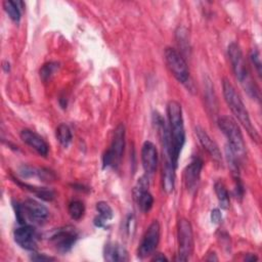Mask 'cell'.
Here are the masks:
<instances>
[{
	"label": "cell",
	"mask_w": 262,
	"mask_h": 262,
	"mask_svg": "<svg viewBox=\"0 0 262 262\" xmlns=\"http://www.w3.org/2000/svg\"><path fill=\"white\" fill-rule=\"evenodd\" d=\"M134 228H135V219H134L133 215H130L126 221V230L129 233V235L133 234Z\"/></svg>",
	"instance_id": "f1b7e54d"
},
{
	"label": "cell",
	"mask_w": 262,
	"mask_h": 262,
	"mask_svg": "<svg viewBox=\"0 0 262 262\" xmlns=\"http://www.w3.org/2000/svg\"><path fill=\"white\" fill-rule=\"evenodd\" d=\"M125 147V126L119 124L114 132V137L108 149L102 157L103 168L116 167L119 165Z\"/></svg>",
	"instance_id": "8992f818"
},
{
	"label": "cell",
	"mask_w": 262,
	"mask_h": 262,
	"mask_svg": "<svg viewBox=\"0 0 262 262\" xmlns=\"http://www.w3.org/2000/svg\"><path fill=\"white\" fill-rule=\"evenodd\" d=\"M151 260H152V261H167L168 258H167L164 254H162V253H157V254L152 257Z\"/></svg>",
	"instance_id": "4dcf8cb0"
},
{
	"label": "cell",
	"mask_w": 262,
	"mask_h": 262,
	"mask_svg": "<svg viewBox=\"0 0 262 262\" xmlns=\"http://www.w3.org/2000/svg\"><path fill=\"white\" fill-rule=\"evenodd\" d=\"M14 242L23 249L28 251H35L37 249L38 234L32 225L21 224L13 232Z\"/></svg>",
	"instance_id": "7c38bea8"
},
{
	"label": "cell",
	"mask_w": 262,
	"mask_h": 262,
	"mask_svg": "<svg viewBox=\"0 0 262 262\" xmlns=\"http://www.w3.org/2000/svg\"><path fill=\"white\" fill-rule=\"evenodd\" d=\"M141 163L145 173L152 174L158 166V150L151 141H145L141 147Z\"/></svg>",
	"instance_id": "9a60e30c"
},
{
	"label": "cell",
	"mask_w": 262,
	"mask_h": 262,
	"mask_svg": "<svg viewBox=\"0 0 262 262\" xmlns=\"http://www.w3.org/2000/svg\"><path fill=\"white\" fill-rule=\"evenodd\" d=\"M96 211L99 213V216L94 219V224L97 227H104L105 223L114 216L113 209L106 202L100 201L96 204Z\"/></svg>",
	"instance_id": "d6986e66"
},
{
	"label": "cell",
	"mask_w": 262,
	"mask_h": 262,
	"mask_svg": "<svg viewBox=\"0 0 262 262\" xmlns=\"http://www.w3.org/2000/svg\"><path fill=\"white\" fill-rule=\"evenodd\" d=\"M58 68H59V64L58 62H55V61H50L43 64L42 68L40 69V78L44 82H46L54 75V73L58 70Z\"/></svg>",
	"instance_id": "d4e9b609"
},
{
	"label": "cell",
	"mask_w": 262,
	"mask_h": 262,
	"mask_svg": "<svg viewBox=\"0 0 262 262\" xmlns=\"http://www.w3.org/2000/svg\"><path fill=\"white\" fill-rule=\"evenodd\" d=\"M104 259L106 261H127V250L120 244H107L104 247Z\"/></svg>",
	"instance_id": "e0dca14e"
},
{
	"label": "cell",
	"mask_w": 262,
	"mask_h": 262,
	"mask_svg": "<svg viewBox=\"0 0 262 262\" xmlns=\"http://www.w3.org/2000/svg\"><path fill=\"white\" fill-rule=\"evenodd\" d=\"M161 236V227L160 223L157 220H154L147 229L145 230L142 239L139 244L137 250V256L140 258H145L151 255L157 249Z\"/></svg>",
	"instance_id": "9c48e42d"
},
{
	"label": "cell",
	"mask_w": 262,
	"mask_h": 262,
	"mask_svg": "<svg viewBox=\"0 0 262 262\" xmlns=\"http://www.w3.org/2000/svg\"><path fill=\"white\" fill-rule=\"evenodd\" d=\"M195 135L201 143V145L204 147V149L207 150V152L211 156V158L216 162L222 161L221 151L217 145V143L210 137V135L207 133V131L202 128L201 126H196L194 128Z\"/></svg>",
	"instance_id": "2e32d148"
},
{
	"label": "cell",
	"mask_w": 262,
	"mask_h": 262,
	"mask_svg": "<svg viewBox=\"0 0 262 262\" xmlns=\"http://www.w3.org/2000/svg\"><path fill=\"white\" fill-rule=\"evenodd\" d=\"M214 189H215V193L217 195L219 205L221 209H228L229 207V193L224 185V183L222 181H217L214 185Z\"/></svg>",
	"instance_id": "7402d4cb"
},
{
	"label": "cell",
	"mask_w": 262,
	"mask_h": 262,
	"mask_svg": "<svg viewBox=\"0 0 262 262\" xmlns=\"http://www.w3.org/2000/svg\"><path fill=\"white\" fill-rule=\"evenodd\" d=\"M234 182H235V186H234V192H235V196L238 199H242L244 195V185L239 179V176H234Z\"/></svg>",
	"instance_id": "4316f807"
},
{
	"label": "cell",
	"mask_w": 262,
	"mask_h": 262,
	"mask_svg": "<svg viewBox=\"0 0 262 262\" xmlns=\"http://www.w3.org/2000/svg\"><path fill=\"white\" fill-rule=\"evenodd\" d=\"M167 117L169 122V134L171 140V156L177 167L180 151L185 142V129L181 104L176 100H170L167 104Z\"/></svg>",
	"instance_id": "6da1fadb"
},
{
	"label": "cell",
	"mask_w": 262,
	"mask_h": 262,
	"mask_svg": "<svg viewBox=\"0 0 262 262\" xmlns=\"http://www.w3.org/2000/svg\"><path fill=\"white\" fill-rule=\"evenodd\" d=\"M211 221L214 224H219L222 221V213L220 211V209L215 208L212 210L211 212Z\"/></svg>",
	"instance_id": "83f0119b"
},
{
	"label": "cell",
	"mask_w": 262,
	"mask_h": 262,
	"mask_svg": "<svg viewBox=\"0 0 262 262\" xmlns=\"http://www.w3.org/2000/svg\"><path fill=\"white\" fill-rule=\"evenodd\" d=\"M164 58L167 68L174 78L182 84L187 83L189 80V70L182 54L172 47H167L164 52Z\"/></svg>",
	"instance_id": "52a82bcc"
},
{
	"label": "cell",
	"mask_w": 262,
	"mask_h": 262,
	"mask_svg": "<svg viewBox=\"0 0 262 262\" xmlns=\"http://www.w3.org/2000/svg\"><path fill=\"white\" fill-rule=\"evenodd\" d=\"M175 170L176 167L171 162L163 164V189L166 193H171L175 187Z\"/></svg>",
	"instance_id": "ac0fdd59"
},
{
	"label": "cell",
	"mask_w": 262,
	"mask_h": 262,
	"mask_svg": "<svg viewBox=\"0 0 262 262\" xmlns=\"http://www.w3.org/2000/svg\"><path fill=\"white\" fill-rule=\"evenodd\" d=\"M19 185L24 186L27 190H30L31 192H33L36 196H38L41 200L50 202L55 198V193L52 189L50 188H46V187H38V186H32L29 184H25V183H20L18 182Z\"/></svg>",
	"instance_id": "ffe728a7"
},
{
	"label": "cell",
	"mask_w": 262,
	"mask_h": 262,
	"mask_svg": "<svg viewBox=\"0 0 262 262\" xmlns=\"http://www.w3.org/2000/svg\"><path fill=\"white\" fill-rule=\"evenodd\" d=\"M68 212L72 219L79 220L83 217V215L85 213V206L81 201L74 200L69 204Z\"/></svg>",
	"instance_id": "cb8c5ba5"
},
{
	"label": "cell",
	"mask_w": 262,
	"mask_h": 262,
	"mask_svg": "<svg viewBox=\"0 0 262 262\" xmlns=\"http://www.w3.org/2000/svg\"><path fill=\"white\" fill-rule=\"evenodd\" d=\"M20 139L28 144L30 147H32L34 150H36L40 156L46 157L49 151V146L46 143V141L35 131L30 129H23L19 133Z\"/></svg>",
	"instance_id": "5bb4252c"
},
{
	"label": "cell",
	"mask_w": 262,
	"mask_h": 262,
	"mask_svg": "<svg viewBox=\"0 0 262 262\" xmlns=\"http://www.w3.org/2000/svg\"><path fill=\"white\" fill-rule=\"evenodd\" d=\"M15 215L20 224H26V220L34 223H43L49 216L48 209L36 200L29 199L23 204H16Z\"/></svg>",
	"instance_id": "5b68a950"
},
{
	"label": "cell",
	"mask_w": 262,
	"mask_h": 262,
	"mask_svg": "<svg viewBox=\"0 0 262 262\" xmlns=\"http://www.w3.org/2000/svg\"><path fill=\"white\" fill-rule=\"evenodd\" d=\"M227 52H228V57L230 60L233 74L236 80L238 81V83L241 84V86L243 87V89L253 99H259L260 98L259 89L250 73L249 67L245 60L244 54L238 44L234 42L230 43L228 45Z\"/></svg>",
	"instance_id": "7a4b0ae2"
},
{
	"label": "cell",
	"mask_w": 262,
	"mask_h": 262,
	"mask_svg": "<svg viewBox=\"0 0 262 262\" xmlns=\"http://www.w3.org/2000/svg\"><path fill=\"white\" fill-rule=\"evenodd\" d=\"M222 90H223V96H224L225 102L227 103L231 113L234 115V117L241 123V125L246 129V131L248 132L250 137L253 140H255L256 142H259L260 136H259L256 128L253 126V124L251 122L249 112L246 108L244 101L242 100L241 96L236 92L233 85L226 78L223 79Z\"/></svg>",
	"instance_id": "3957f363"
},
{
	"label": "cell",
	"mask_w": 262,
	"mask_h": 262,
	"mask_svg": "<svg viewBox=\"0 0 262 262\" xmlns=\"http://www.w3.org/2000/svg\"><path fill=\"white\" fill-rule=\"evenodd\" d=\"M77 238H78V234L74 228L64 227V228H59L55 230L51 234L49 239L58 252L67 253L75 245Z\"/></svg>",
	"instance_id": "8fae6325"
},
{
	"label": "cell",
	"mask_w": 262,
	"mask_h": 262,
	"mask_svg": "<svg viewBox=\"0 0 262 262\" xmlns=\"http://www.w3.org/2000/svg\"><path fill=\"white\" fill-rule=\"evenodd\" d=\"M218 127L227 139V147L239 161L246 157V143L238 124L231 117L222 116L218 119Z\"/></svg>",
	"instance_id": "277c9868"
},
{
	"label": "cell",
	"mask_w": 262,
	"mask_h": 262,
	"mask_svg": "<svg viewBox=\"0 0 262 262\" xmlns=\"http://www.w3.org/2000/svg\"><path fill=\"white\" fill-rule=\"evenodd\" d=\"M20 5H23V2L20 1H10V0L3 1V8L5 12L15 23L19 21L20 19V15H21Z\"/></svg>",
	"instance_id": "44dd1931"
},
{
	"label": "cell",
	"mask_w": 262,
	"mask_h": 262,
	"mask_svg": "<svg viewBox=\"0 0 262 262\" xmlns=\"http://www.w3.org/2000/svg\"><path fill=\"white\" fill-rule=\"evenodd\" d=\"M55 136H56V139L58 140V142L63 147H67L71 143L72 138H73L70 127L63 123H61L57 126V128L55 130Z\"/></svg>",
	"instance_id": "603a6c76"
},
{
	"label": "cell",
	"mask_w": 262,
	"mask_h": 262,
	"mask_svg": "<svg viewBox=\"0 0 262 262\" xmlns=\"http://www.w3.org/2000/svg\"><path fill=\"white\" fill-rule=\"evenodd\" d=\"M250 59H251L253 66L255 67V69L257 71V74L259 76H261V60H260V54H259L258 50L254 49V50L251 51Z\"/></svg>",
	"instance_id": "484cf974"
},
{
	"label": "cell",
	"mask_w": 262,
	"mask_h": 262,
	"mask_svg": "<svg viewBox=\"0 0 262 262\" xmlns=\"http://www.w3.org/2000/svg\"><path fill=\"white\" fill-rule=\"evenodd\" d=\"M31 259L34 260V261H51V260H54V258H52L50 256H46L45 254H37V253H34L31 256Z\"/></svg>",
	"instance_id": "f546056e"
},
{
	"label": "cell",
	"mask_w": 262,
	"mask_h": 262,
	"mask_svg": "<svg viewBox=\"0 0 262 262\" xmlns=\"http://www.w3.org/2000/svg\"><path fill=\"white\" fill-rule=\"evenodd\" d=\"M2 68H3V70H4L6 73H8V72L10 71V64H9V62H8V61H3Z\"/></svg>",
	"instance_id": "1f68e13d"
},
{
	"label": "cell",
	"mask_w": 262,
	"mask_h": 262,
	"mask_svg": "<svg viewBox=\"0 0 262 262\" xmlns=\"http://www.w3.org/2000/svg\"><path fill=\"white\" fill-rule=\"evenodd\" d=\"M148 177L143 175L137 180L133 189L134 200L140 211L143 213L148 212L154 205V198L152 194L148 191Z\"/></svg>",
	"instance_id": "30bf717a"
},
{
	"label": "cell",
	"mask_w": 262,
	"mask_h": 262,
	"mask_svg": "<svg viewBox=\"0 0 262 262\" xmlns=\"http://www.w3.org/2000/svg\"><path fill=\"white\" fill-rule=\"evenodd\" d=\"M178 254L177 261H187L193 252V232L190 222L187 219L178 221Z\"/></svg>",
	"instance_id": "ba28073f"
},
{
	"label": "cell",
	"mask_w": 262,
	"mask_h": 262,
	"mask_svg": "<svg viewBox=\"0 0 262 262\" xmlns=\"http://www.w3.org/2000/svg\"><path fill=\"white\" fill-rule=\"evenodd\" d=\"M203 169V160L193 157L184 169V182L189 192H194L199 186L201 172Z\"/></svg>",
	"instance_id": "4fadbf2b"
}]
</instances>
